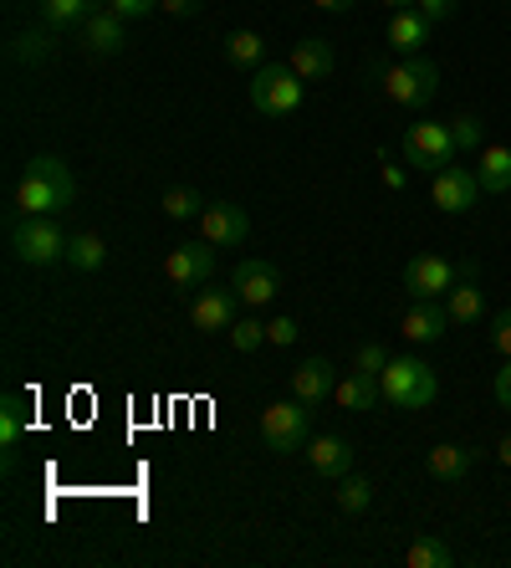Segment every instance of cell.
<instances>
[{
  "instance_id": "6da1fadb",
  "label": "cell",
  "mask_w": 511,
  "mask_h": 568,
  "mask_svg": "<svg viewBox=\"0 0 511 568\" xmlns=\"http://www.w3.org/2000/svg\"><path fill=\"white\" fill-rule=\"evenodd\" d=\"M379 384H384V399L399 405V410H425L440 395V379H435V369L425 358H389Z\"/></svg>"
},
{
  "instance_id": "7a4b0ae2",
  "label": "cell",
  "mask_w": 511,
  "mask_h": 568,
  "mask_svg": "<svg viewBox=\"0 0 511 568\" xmlns=\"http://www.w3.org/2000/svg\"><path fill=\"white\" fill-rule=\"evenodd\" d=\"M67 231L52 221V215H16L11 221V252L16 262L27 266H52V262H67Z\"/></svg>"
},
{
  "instance_id": "3957f363",
  "label": "cell",
  "mask_w": 511,
  "mask_h": 568,
  "mask_svg": "<svg viewBox=\"0 0 511 568\" xmlns=\"http://www.w3.org/2000/svg\"><path fill=\"white\" fill-rule=\"evenodd\" d=\"M440 93V67L430 57H399V67L384 72V98L399 108H430Z\"/></svg>"
},
{
  "instance_id": "277c9868",
  "label": "cell",
  "mask_w": 511,
  "mask_h": 568,
  "mask_svg": "<svg viewBox=\"0 0 511 568\" xmlns=\"http://www.w3.org/2000/svg\"><path fill=\"white\" fill-rule=\"evenodd\" d=\"M307 410H313V405H302L297 395L266 405V410H262V440H266V450L287 456V450L307 446V436H313V420H307Z\"/></svg>"
},
{
  "instance_id": "5b68a950",
  "label": "cell",
  "mask_w": 511,
  "mask_h": 568,
  "mask_svg": "<svg viewBox=\"0 0 511 568\" xmlns=\"http://www.w3.org/2000/svg\"><path fill=\"white\" fill-rule=\"evenodd\" d=\"M297 103H302V78L292 67H282V62L256 67V78H251V108L256 113L282 119V113H297Z\"/></svg>"
},
{
  "instance_id": "8992f818",
  "label": "cell",
  "mask_w": 511,
  "mask_h": 568,
  "mask_svg": "<svg viewBox=\"0 0 511 568\" xmlns=\"http://www.w3.org/2000/svg\"><path fill=\"white\" fill-rule=\"evenodd\" d=\"M456 133L450 123H409L405 129V159L425 174H440L446 164H456Z\"/></svg>"
},
{
  "instance_id": "52a82bcc",
  "label": "cell",
  "mask_w": 511,
  "mask_h": 568,
  "mask_svg": "<svg viewBox=\"0 0 511 568\" xmlns=\"http://www.w3.org/2000/svg\"><path fill=\"white\" fill-rule=\"evenodd\" d=\"M430 200L446 215H466L476 200H481V180H476V170H466V164H446V170L435 174Z\"/></svg>"
},
{
  "instance_id": "ba28073f",
  "label": "cell",
  "mask_w": 511,
  "mask_h": 568,
  "mask_svg": "<svg viewBox=\"0 0 511 568\" xmlns=\"http://www.w3.org/2000/svg\"><path fill=\"white\" fill-rule=\"evenodd\" d=\"M456 262H446V256H415V262L405 266V292L415 297V303H425V297H446L450 287H456Z\"/></svg>"
},
{
  "instance_id": "9c48e42d",
  "label": "cell",
  "mask_w": 511,
  "mask_h": 568,
  "mask_svg": "<svg viewBox=\"0 0 511 568\" xmlns=\"http://www.w3.org/2000/svg\"><path fill=\"white\" fill-rule=\"evenodd\" d=\"M78 200V185H57V180H41V174H27L16 185V211L21 215H57Z\"/></svg>"
},
{
  "instance_id": "30bf717a",
  "label": "cell",
  "mask_w": 511,
  "mask_h": 568,
  "mask_svg": "<svg viewBox=\"0 0 511 568\" xmlns=\"http://www.w3.org/2000/svg\"><path fill=\"white\" fill-rule=\"evenodd\" d=\"M211 272H215V252H211V241L205 246H174L170 256H164V277H170V287H180V292H190V287H200V282H211Z\"/></svg>"
},
{
  "instance_id": "8fae6325",
  "label": "cell",
  "mask_w": 511,
  "mask_h": 568,
  "mask_svg": "<svg viewBox=\"0 0 511 568\" xmlns=\"http://www.w3.org/2000/svg\"><path fill=\"white\" fill-rule=\"evenodd\" d=\"M200 236L211 241V246H241V241L251 236V221L241 205H231V200H215V205H205L200 211Z\"/></svg>"
},
{
  "instance_id": "7c38bea8",
  "label": "cell",
  "mask_w": 511,
  "mask_h": 568,
  "mask_svg": "<svg viewBox=\"0 0 511 568\" xmlns=\"http://www.w3.org/2000/svg\"><path fill=\"white\" fill-rule=\"evenodd\" d=\"M236 287H205L195 292V303H190V323L200 333H221V328H236Z\"/></svg>"
},
{
  "instance_id": "4fadbf2b",
  "label": "cell",
  "mask_w": 511,
  "mask_h": 568,
  "mask_svg": "<svg viewBox=\"0 0 511 568\" xmlns=\"http://www.w3.org/2000/svg\"><path fill=\"white\" fill-rule=\"evenodd\" d=\"M399 333L409 344H440L450 333V313L440 297H425V303H409V313L399 317Z\"/></svg>"
},
{
  "instance_id": "5bb4252c",
  "label": "cell",
  "mask_w": 511,
  "mask_h": 568,
  "mask_svg": "<svg viewBox=\"0 0 511 568\" xmlns=\"http://www.w3.org/2000/svg\"><path fill=\"white\" fill-rule=\"evenodd\" d=\"M231 287H236V297H241L246 307H266V303L276 297V287H282V277H276L272 262H262V256H246V262L236 266Z\"/></svg>"
},
{
  "instance_id": "9a60e30c",
  "label": "cell",
  "mask_w": 511,
  "mask_h": 568,
  "mask_svg": "<svg viewBox=\"0 0 511 568\" xmlns=\"http://www.w3.org/2000/svg\"><path fill=\"white\" fill-rule=\"evenodd\" d=\"M78 41H82V52H92V57H119L123 41H129V31H123V16L92 11L88 21L78 27Z\"/></svg>"
},
{
  "instance_id": "2e32d148",
  "label": "cell",
  "mask_w": 511,
  "mask_h": 568,
  "mask_svg": "<svg viewBox=\"0 0 511 568\" xmlns=\"http://www.w3.org/2000/svg\"><path fill=\"white\" fill-rule=\"evenodd\" d=\"M333 389H338V374H333V364L323 354H317V358H302L297 369H292V395H297L302 405H313V410L333 395Z\"/></svg>"
},
{
  "instance_id": "e0dca14e",
  "label": "cell",
  "mask_w": 511,
  "mask_h": 568,
  "mask_svg": "<svg viewBox=\"0 0 511 568\" xmlns=\"http://www.w3.org/2000/svg\"><path fill=\"white\" fill-rule=\"evenodd\" d=\"M430 16L425 11H415V6H409V11H394L389 16V47L399 57H420V47L425 41H430Z\"/></svg>"
},
{
  "instance_id": "ac0fdd59",
  "label": "cell",
  "mask_w": 511,
  "mask_h": 568,
  "mask_svg": "<svg viewBox=\"0 0 511 568\" xmlns=\"http://www.w3.org/2000/svg\"><path fill=\"white\" fill-rule=\"evenodd\" d=\"M440 303H446V313H450V328L481 323V313H486V287H481V277H460L456 287L440 297Z\"/></svg>"
},
{
  "instance_id": "d6986e66",
  "label": "cell",
  "mask_w": 511,
  "mask_h": 568,
  "mask_svg": "<svg viewBox=\"0 0 511 568\" xmlns=\"http://www.w3.org/2000/svg\"><path fill=\"white\" fill-rule=\"evenodd\" d=\"M307 462H313L317 476H328V481H343V476L354 471V446L343 436H317L307 446Z\"/></svg>"
},
{
  "instance_id": "ffe728a7",
  "label": "cell",
  "mask_w": 511,
  "mask_h": 568,
  "mask_svg": "<svg viewBox=\"0 0 511 568\" xmlns=\"http://www.w3.org/2000/svg\"><path fill=\"white\" fill-rule=\"evenodd\" d=\"M287 67L302 82H323V78H333V47L323 37H302V41H292V62Z\"/></svg>"
},
{
  "instance_id": "44dd1931",
  "label": "cell",
  "mask_w": 511,
  "mask_h": 568,
  "mask_svg": "<svg viewBox=\"0 0 511 568\" xmlns=\"http://www.w3.org/2000/svg\"><path fill=\"white\" fill-rule=\"evenodd\" d=\"M333 399H338V410H374L384 399V384H379V374H348V379H338V389H333Z\"/></svg>"
},
{
  "instance_id": "7402d4cb",
  "label": "cell",
  "mask_w": 511,
  "mask_h": 568,
  "mask_svg": "<svg viewBox=\"0 0 511 568\" xmlns=\"http://www.w3.org/2000/svg\"><path fill=\"white\" fill-rule=\"evenodd\" d=\"M471 462H476V450L471 446H435L430 456H425V471L435 476V481H466L471 476Z\"/></svg>"
},
{
  "instance_id": "603a6c76",
  "label": "cell",
  "mask_w": 511,
  "mask_h": 568,
  "mask_svg": "<svg viewBox=\"0 0 511 568\" xmlns=\"http://www.w3.org/2000/svg\"><path fill=\"white\" fill-rule=\"evenodd\" d=\"M57 57V41H52V27H37V31H16L11 37V62L21 67H47Z\"/></svg>"
},
{
  "instance_id": "cb8c5ba5",
  "label": "cell",
  "mask_w": 511,
  "mask_h": 568,
  "mask_svg": "<svg viewBox=\"0 0 511 568\" xmlns=\"http://www.w3.org/2000/svg\"><path fill=\"white\" fill-rule=\"evenodd\" d=\"M476 180H481L486 195H507V190H511V149L507 144H486Z\"/></svg>"
},
{
  "instance_id": "d4e9b609",
  "label": "cell",
  "mask_w": 511,
  "mask_h": 568,
  "mask_svg": "<svg viewBox=\"0 0 511 568\" xmlns=\"http://www.w3.org/2000/svg\"><path fill=\"white\" fill-rule=\"evenodd\" d=\"M456 564V554H450V542L430 538V532H420V538L405 548V568H450Z\"/></svg>"
},
{
  "instance_id": "484cf974",
  "label": "cell",
  "mask_w": 511,
  "mask_h": 568,
  "mask_svg": "<svg viewBox=\"0 0 511 568\" xmlns=\"http://www.w3.org/2000/svg\"><path fill=\"white\" fill-rule=\"evenodd\" d=\"M41 6V21H47V27H82V21H88L92 11H98V6H92V0H37Z\"/></svg>"
},
{
  "instance_id": "4316f807",
  "label": "cell",
  "mask_w": 511,
  "mask_h": 568,
  "mask_svg": "<svg viewBox=\"0 0 511 568\" xmlns=\"http://www.w3.org/2000/svg\"><path fill=\"white\" fill-rule=\"evenodd\" d=\"M67 262L78 266V272H98V266L108 262L103 236H92V231H78V236L67 241Z\"/></svg>"
},
{
  "instance_id": "83f0119b",
  "label": "cell",
  "mask_w": 511,
  "mask_h": 568,
  "mask_svg": "<svg viewBox=\"0 0 511 568\" xmlns=\"http://www.w3.org/2000/svg\"><path fill=\"white\" fill-rule=\"evenodd\" d=\"M225 57H231L236 67H266L262 62V57H266V41L256 37V31H231V37H225Z\"/></svg>"
},
{
  "instance_id": "f1b7e54d",
  "label": "cell",
  "mask_w": 511,
  "mask_h": 568,
  "mask_svg": "<svg viewBox=\"0 0 511 568\" xmlns=\"http://www.w3.org/2000/svg\"><path fill=\"white\" fill-rule=\"evenodd\" d=\"M164 215L170 221H200V211H205V200H200V190H190V185H174V190H164Z\"/></svg>"
},
{
  "instance_id": "f546056e",
  "label": "cell",
  "mask_w": 511,
  "mask_h": 568,
  "mask_svg": "<svg viewBox=\"0 0 511 568\" xmlns=\"http://www.w3.org/2000/svg\"><path fill=\"white\" fill-rule=\"evenodd\" d=\"M21 430H27V399L6 395V399H0V446L11 450L16 440H21Z\"/></svg>"
},
{
  "instance_id": "4dcf8cb0",
  "label": "cell",
  "mask_w": 511,
  "mask_h": 568,
  "mask_svg": "<svg viewBox=\"0 0 511 568\" xmlns=\"http://www.w3.org/2000/svg\"><path fill=\"white\" fill-rule=\"evenodd\" d=\"M338 507L343 513H368V507H374V487H368V476H343L338 481Z\"/></svg>"
},
{
  "instance_id": "1f68e13d",
  "label": "cell",
  "mask_w": 511,
  "mask_h": 568,
  "mask_svg": "<svg viewBox=\"0 0 511 568\" xmlns=\"http://www.w3.org/2000/svg\"><path fill=\"white\" fill-rule=\"evenodd\" d=\"M231 344H236V354H256V348L266 344V323H262V317H236Z\"/></svg>"
},
{
  "instance_id": "d6a6232c",
  "label": "cell",
  "mask_w": 511,
  "mask_h": 568,
  "mask_svg": "<svg viewBox=\"0 0 511 568\" xmlns=\"http://www.w3.org/2000/svg\"><path fill=\"white\" fill-rule=\"evenodd\" d=\"M27 174H41V180H57V185H78V180H72V170H67L62 159L57 154H37L27 164Z\"/></svg>"
},
{
  "instance_id": "836d02e7",
  "label": "cell",
  "mask_w": 511,
  "mask_h": 568,
  "mask_svg": "<svg viewBox=\"0 0 511 568\" xmlns=\"http://www.w3.org/2000/svg\"><path fill=\"white\" fill-rule=\"evenodd\" d=\"M450 133H456V149H481V119L476 113H456Z\"/></svg>"
},
{
  "instance_id": "e575fe53",
  "label": "cell",
  "mask_w": 511,
  "mask_h": 568,
  "mask_svg": "<svg viewBox=\"0 0 511 568\" xmlns=\"http://www.w3.org/2000/svg\"><path fill=\"white\" fill-rule=\"evenodd\" d=\"M384 364H389V348L384 344H358V354H354L358 374H384Z\"/></svg>"
},
{
  "instance_id": "d590c367",
  "label": "cell",
  "mask_w": 511,
  "mask_h": 568,
  "mask_svg": "<svg viewBox=\"0 0 511 568\" xmlns=\"http://www.w3.org/2000/svg\"><path fill=\"white\" fill-rule=\"evenodd\" d=\"M297 317H276V323H266V338H272L276 348H287V344H297Z\"/></svg>"
},
{
  "instance_id": "8d00e7d4",
  "label": "cell",
  "mask_w": 511,
  "mask_h": 568,
  "mask_svg": "<svg viewBox=\"0 0 511 568\" xmlns=\"http://www.w3.org/2000/svg\"><path fill=\"white\" fill-rule=\"evenodd\" d=\"M491 348H497L501 358H511V313L491 317Z\"/></svg>"
},
{
  "instance_id": "74e56055",
  "label": "cell",
  "mask_w": 511,
  "mask_h": 568,
  "mask_svg": "<svg viewBox=\"0 0 511 568\" xmlns=\"http://www.w3.org/2000/svg\"><path fill=\"white\" fill-rule=\"evenodd\" d=\"M159 0H108V11L123 16V21H139V16H149Z\"/></svg>"
},
{
  "instance_id": "f35d334b",
  "label": "cell",
  "mask_w": 511,
  "mask_h": 568,
  "mask_svg": "<svg viewBox=\"0 0 511 568\" xmlns=\"http://www.w3.org/2000/svg\"><path fill=\"white\" fill-rule=\"evenodd\" d=\"M491 395H497V405H501V410H511V358H507V364H501V369H497V384H491Z\"/></svg>"
},
{
  "instance_id": "ab89813d",
  "label": "cell",
  "mask_w": 511,
  "mask_h": 568,
  "mask_svg": "<svg viewBox=\"0 0 511 568\" xmlns=\"http://www.w3.org/2000/svg\"><path fill=\"white\" fill-rule=\"evenodd\" d=\"M415 11H425L430 21H446V16H456V0H415Z\"/></svg>"
},
{
  "instance_id": "60d3db41",
  "label": "cell",
  "mask_w": 511,
  "mask_h": 568,
  "mask_svg": "<svg viewBox=\"0 0 511 568\" xmlns=\"http://www.w3.org/2000/svg\"><path fill=\"white\" fill-rule=\"evenodd\" d=\"M159 6H164L170 16H195L200 6H205V0H159Z\"/></svg>"
},
{
  "instance_id": "b9f144b4",
  "label": "cell",
  "mask_w": 511,
  "mask_h": 568,
  "mask_svg": "<svg viewBox=\"0 0 511 568\" xmlns=\"http://www.w3.org/2000/svg\"><path fill=\"white\" fill-rule=\"evenodd\" d=\"M317 11H333V16H343V11H354L358 0H313Z\"/></svg>"
},
{
  "instance_id": "7bdbcfd3",
  "label": "cell",
  "mask_w": 511,
  "mask_h": 568,
  "mask_svg": "<svg viewBox=\"0 0 511 568\" xmlns=\"http://www.w3.org/2000/svg\"><path fill=\"white\" fill-rule=\"evenodd\" d=\"M384 185H389V190H405V170H399V164H384Z\"/></svg>"
},
{
  "instance_id": "ee69618b",
  "label": "cell",
  "mask_w": 511,
  "mask_h": 568,
  "mask_svg": "<svg viewBox=\"0 0 511 568\" xmlns=\"http://www.w3.org/2000/svg\"><path fill=\"white\" fill-rule=\"evenodd\" d=\"M497 462H501V466H511V436H501V440H497Z\"/></svg>"
},
{
  "instance_id": "f6af8a7d",
  "label": "cell",
  "mask_w": 511,
  "mask_h": 568,
  "mask_svg": "<svg viewBox=\"0 0 511 568\" xmlns=\"http://www.w3.org/2000/svg\"><path fill=\"white\" fill-rule=\"evenodd\" d=\"M384 6H389V11H409V6H415V0H384Z\"/></svg>"
}]
</instances>
